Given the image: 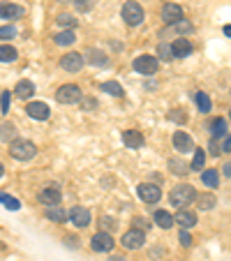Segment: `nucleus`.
Instances as JSON below:
<instances>
[{
	"mask_svg": "<svg viewBox=\"0 0 231 261\" xmlns=\"http://www.w3.org/2000/svg\"><path fill=\"white\" fill-rule=\"evenodd\" d=\"M10 155L14 160H19V162H28V160H33L37 155V146L33 141H28V139H14L10 143Z\"/></svg>",
	"mask_w": 231,
	"mask_h": 261,
	"instance_id": "nucleus-1",
	"label": "nucleus"
},
{
	"mask_svg": "<svg viewBox=\"0 0 231 261\" xmlns=\"http://www.w3.org/2000/svg\"><path fill=\"white\" fill-rule=\"evenodd\" d=\"M143 7L139 5L137 0H127L123 5V19L127 25H141L143 23Z\"/></svg>",
	"mask_w": 231,
	"mask_h": 261,
	"instance_id": "nucleus-2",
	"label": "nucleus"
},
{
	"mask_svg": "<svg viewBox=\"0 0 231 261\" xmlns=\"http://www.w3.org/2000/svg\"><path fill=\"white\" fill-rule=\"evenodd\" d=\"M194 197H197V192H194L192 185H178V188H173L171 194H169V199H171L173 206H181V208L194 201Z\"/></svg>",
	"mask_w": 231,
	"mask_h": 261,
	"instance_id": "nucleus-3",
	"label": "nucleus"
},
{
	"mask_svg": "<svg viewBox=\"0 0 231 261\" xmlns=\"http://www.w3.org/2000/svg\"><path fill=\"white\" fill-rule=\"evenodd\" d=\"M160 67V60L155 58V56H139V58H134V69H137L139 74H143V76H152V74L158 72Z\"/></svg>",
	"mask_w": 231,
	"mask_h": 261,
	"instance_id": "nucleus-4",
	"label": "nucleus"
},
{
	"mask_svg": "<svg viewBox=\"0 0 231 261\" xmlns=\"http://www.w3.org/2000/svg\"><path fill=\"white\" fill-rule=\"evenodd\" d=\"M81 88L79 86H74V84H65L58 88V93H56V99H58L60 104H76L81 102Z\"/></svg>",
	"mask_w": 231,
	"mask_h": 261,
	"instance_id": "nucleus-5",
	"label": "nucleus"
},
{
	"mask_svg": "<svg viewBox=\"0 0 231 261\" xmlns=\"http://www.w3.org/2000/svg\"><path fill=\"white\" fill-rule=\"evenodd\" d=\"M137 194L143 203H158L162 199V190L158 185H152V182H141L137 188Z\"/></svg>",
	"mask_w": 231,
	"mask_h": 261,
	"instance_id": "nucleus-6",
	"label": "nucleus"
},
{
	"mask_svg": "<svg viewBox=\"0 0 231 261\" xmlns=\"http://www.w3.org/2000/svg\"><path fill=\"white\" fill-rule=\"evenodd\" d=\"M120 243H123L125 250H139V247H143V243H146V233L139 231V229H130L127 233H123Z\"/></svg>",
	"mask_w": 231,
	"mask_h": 261,
	"instance_id": "nucleus-7",
	"label": "nucleus"
},
{
	"mask_svg": "<svg viewBox=\"0 0 231 261\" xmlns=\"http://www.w3.org/2000/svg\"><path fill=\"white\" fill-rule=\"evenodd\" d=\"M67 217H69V222H72L74 227H79V229H86L90 224V211L84 208V206H74Z\"/></svg>",
	"mask_w": 231,
	"mask_h": 261,
	"instance_id": "nucleus-8",
	"label": "nucleus"
},
{
	"mask_svg": "<svg viewBox=\"0 0 231 261\" xmlns=\"http://www.w3.org/2000/svg\"><path fill=\"white\" fill-rule=\"evenodd\" d=\"M37 199H40V203H44V206H58L63 194H60L58 185H49V188H44L40 194H37Z\"/></svg>",
	"mask_w": 231,
	"mask_h": 261,
	"instance_id": "nucleus-9",
	"label": "nucleus"
},
{
	"mask_svg": "<svg viewBox=\"0 0 231 261\" xmlns=\"http://www.w3.org/2000/svg\"><path fill=\"white\" fill-rule=\"evenodd\" d=\"M113 245H116V241H113L111 236H109L107 231H99L93 236V241H90V247H93L95 252H111Z\"/></svg>",
	"mask_w": 231,
	"mask_h": 261,
	"instance_id": "nucleus-10",
	"label": "nucleus"
},
{
	"mask_svg": "<svg viewBox=\"0 0 231 261\" xmlns=\"http://www.w3.org/2000/svg\"><path fill=\"white\" fill-rule=\"evenodd\" d=\"M25 114L35 120H46L51 116V109L46 102H30L28 107H25Z\"/></svg>",
	"mask_w": 231,
	"mask_h": 261,
	"instance_id": "nucleus-11",
	"label": "nucleus"
},
{
	"mask_svg": "<svg viewBox=\"0 0 231 261\" xmlns=\"http://www.w3.org/2000/svg\"><path fill=\"white\" fill-rule=\"evenodd\" d=\"M173 148H176L178 153H192L194 150V141L187 132H173Z\"/></svg>",
	"mask_w": 231,
	"mask_h": 261,
	"instance_id": "nucleus-12",
	"label": "nucleus"
},
{
	"mask_svg": "<svg viewBox=\"0 0 231 261\" xmlns=\"http://www.w3.org/2000/svg\"><path fill=\"white\" fill-rule=\"evenodd\" d=\"M183 19V7L178 5V3H167V5L162 7V21L169 25H173L176 21Z\"/></svg>",
	"mask_w": 231,
	"mask_h": 261,
	"instance_id": "nucleus-13",
	"label": "nucleus"
},
{
	"mask_svg": "<svg viewBox=\"0 0 231 261\" xmlns=\"http://www.w3.org/2000/svg\"><path fill=\"white\" fill-rule=\"evenodd\" d=\"M84 56L81 54H67L63 60H60V67L65 69V72H79L81 67H84Z\"/></svg>",
	"mask_w": 231,
	"mask_h": 261,
	"instance_id": "nucleus-14",
	"label": "nucleus"
},
{
	"mask_svg": "<svg viewBox=\"0 0 231 261\" xmlns=\"http://www.w3.org/2000/svg\"><path fill=\"white\" fill-rule=\"evenodd\" d=\"M171 54H173V58L176 60L187 58V56L192 54V42L185 40V37H178V40L171 44Z\"/></svg>",
	"mask_w": 231,
	"mask_h": 261,
	"instance_id": "nucleus-15",
	"label": "nucleus"
},
{
	"mask_svg": "<svg viewBox=\"0 0 231 261\" xmlns=\"http://www.w3.org/2000/svg\"><path fill=\"white\" fill-rule=\"evenodd\" d=\"M19 16H23V7L14 5V3H0V19L14 21Z\"/></svg>",
	"mask_w": 231,
	"mask_h": 261,
	"instance_id": "nucleus-16",
	"label": "nucleus"
},
{
	"mask_svg": "<svg viewBox=\"0 0 231 261\" xmlns=\"http://www.w3.org/2000/svg\"><path fill=\"white\" fill-rule=\"evenodd\" d=\"M176 222L183 229H192L194 224H197V213L187 211V208H181V211L176 213Z\"/></svg>",
	"mask_w": 231,
	"mask_h": 261,
	"instance_id": "nucleus-17",
	"label": "nucleus"
},
{
	"mask_svg": "<svg viewBox=\"0 0 231 261\" xmlns=\"http://www.w3.org/2000/svg\"><path fill=\"white\" fill-rule=\"evenodd\" d=\"M123 143L127 148H141L143 146V134L137 129H125L123 132Z\"/></svg>",
	"mask_w": 231,
	"mask_h": 261,
	"instance_id": "nucleus-18",
	"label": "nucleus"
},
{
	"mask_svg": "<svg viewBox=\"0 0 231 261\" xmlns=\"http://www.w3.org/2000/svg\"><path fill=\"white\" fill-rule=\"evenodd\" d=\"M84 60H88L90 65H97V67H99V65H102V67H107V65H109V58L102 54V51H97V49H88V51H86Z\"/></svg>",
	"mask_w": 231,
	"mask_h": 261,
	"instance_id": "nucleus-19",
	"label": "nucleus"
},
{
	"mask_svg": "<svg viewBox=\"0 0 231 261\" xmlns=\"http://www.w3.org/2000/svg\"><path fill=\"white\" fill-rule=\"evenodd\" d=\"M14 95H16V97H21V99L33 97V95H35V84H33V81H19V84H16V88H14Z\"/></svg>",
	"mask_w": 231,
	"mask_h": 261,
	"instance_id": "nucleus-20",
	"label": "nucleus"
},
{
	"mask_svg": "<svg viewBox=\"0 0 231 261\" xmlns=\"http://www.w3.org/2000/svg\"><path fill=\"white\" fill-rule=\"evenodd\" d=\"M152 220H155V224H158L160 229H171L173 227V215L167 213V211H155Z\"/></svg>",
	"mask_w": 231,
	"mask_h": 261,
	"instance_id": "nucleus-21",
	"label": "nucleus"
},
{
	"mask_svg": "<svg viewBox=\"0 0 231 261\" xmlns=\"http://www.w3.org/2000/svg\"><path fill=\"white\" fill-rule=\"evenodd\" d=\"M19 58V51L10 44H0V63H14Z\"/></svg>",
	"mask_w": 231,
	"mask_h": 261,
	"instance_id": "nucleus-22",
	"label": "nucleus"
},
{
	"mask_svg": "<svg viewBox=\"0 0 231 261\" xmlns=\"http://www.w3.org/2000/svg\"><path fill=\"white\" fill-rule=\"evenodd\" d=\"M197 206L201 208V211H211V208H215V203H217V199H215V194H197Z\"/></svg>",
	"mask_w": 231,
	"mask_h": 261,
	"instance_id": "nucleus-23",
	"label": "nucleus"
},
{
	"mask_svg": "<svg viewBox=\"0 0 231 261\" xmlns=\"http://www.w3.org/2000/svg\"><path fill=\"white\" fill-rule=\"evenodd\" d=\"M102 93H107V95H113V97H123L125 95V90H123V86L120 84H116V81H104L102 86Z\"/></svg>",
	"mask_w": 231,
	"mask_h": 261,
	"instance_id": "nucleus-24",
	"label": "nucleus"
},
{
	"mask_svg": "<svg viewBox=\"0 0 231 261\" xmlns=\"http://www.w3.org/2000/svg\"><path fill=\"white\" fill-rule=\"evenodd\" d=\"M54 40H56V44L58 46H72L74 42H76V35H74L72 30H63V33L56 35Z\"/></svg>",
	"mask_w": 231,
	"mask_h": 261,
	"instance_id": "nucleus-25",
	"label": "nucleus"
},
{
	"mask_svg": "<svg viewBox=\"0 0 231 261\" xmlns=\"http://www.w3.org/2000/svg\"><path fill=\"white\" fill-rule=\"evenodd\" d=\"M169 169L173 176H187L190 173V164H185L183 160H169Z\"/></svg>",
	"mask_w": 231,
	"mask_h": 261,
	"instance_id": "nucleus-26",
	"label": "nucleus"
},
{
	"mask_svg": "<svg viewBox=\"0 0 231 261\" xmlns=\"http://www.w3.org/2000/svg\"><path fill=\"white\" fill-rule=\"evenodd\" d=\"M201 180L206 188H217V182H220V173L215 171V169H206V171L201 173Z\"/></svg>",
	"mask_w": 231,
	"mask_h": 261,
	"instance_id": "nucleus-27",
	"label": "nucleus"
},
{
	"mask_svg": "<svg viewBox=\"0 0 231 261\" xmlns=\"http://www.w3.org/2000/svg\"><path fill=\"white\" fill-rule=\"evenodd\" d=\"M46 220H51V222H65V211L60 206H46Z\"/></svg>",
	"mask_w": 231,
	"mask_h": 261,
	"instance_id": "nucleus-28",
	"label": "nucleus"
},
{
	"mask_svg": "<svg viewBox=\"0 0 231 261\" xmlns=\"http://www.w3.org/2000/svg\"><path fill=\"white\" fill-rule=\"evenodd\" d=\"M194 99H197L199 114H208V111H211V97H208L206 93H197L194 95Z\"/></svg>",
	"mask_w": 231,
	"mask_h": 261,
	"instance_id": "nucleus-29",
	"label": "nucleus"
},
{
	"mask_svg": "<svg viewBox=\"0 0 231 261\" xmlns=\"http://www.w3.org/2000/svg\"><path fill=\"white\" fill-rule=\"evenodd\" d=\"M203 164H206V155H203V150H197V148H194V160H192L190 169H194V171H201Z\"/></svg>",
	"mask_w": 231,
	"mask_h": 261,
	"instance_id": "nucleus-30",
	"label": "nucleus"
},
{
	"mask_svg": "<svg viewBox=\"0 0 231 261\" xmlns=\"http://www.w3.org/2000/svg\"><path fill=\"white\" fill-rule=\"evenodd\" d=\"M173 30H176V33H181V35H187V33H192V30H194V25H192L187 19H181V21H176V23H173Z\"/></svg>",
	"mask_w": 231,
	"mask_h": 261,
	"instance_id": "nucleus-31",
	"label": "nucleus"
},
{
	"mask_svg": "<svg viewBox=\"0 0 231 261\" xmlns=\"http://www.w3.org/2000/svg\"><path fill=\"white\" fill-rule=\"evenodd\" d=\"M226 134V120L217 118L215 125H213V139H222Z\"/></svg>",
	"mask_w": 231,
	"mask_h": 261,
	"instance_id": "nucleus-32",
	"label": "nucleus"
},
{
	"mask_svg": "<svg viewBox=\"0 0 231 261\" xmlns=\"http://www.w3.org/2000/svg\"><path fill=\"white\" fill-rule=\"evenodd\" d=\"M0 203H5V208H10V211H19V208H21L19 199L7 197V194H3V192H0Z\"/></svg>",
	"mask_w": 231,
	"mask_h": 261,
	"instance_id": "nucleus-33",
	"label": "nucleus"
},
{
	"mask_svg": "<svg viewBox=\"0 0 231 261\" xmlns=\"http://www.w3.org/2000/svg\"><path fill=\"white\" fill-rule=\"evenodd\" d=\"M58 25H63V28H74V25H76V19H74L72 14H60Z\"/></svg>",
	"mask_w": 231,
	"mask_h": 261,
	"instance_id": "nucleus-34",
	"label": "nucleus"
},
{
	"mask_svg": "<svg viewBox=\"0 0 231 261\" xmlns=\"http://www.w3.org/2000/svg\"><path fill=\"white\" fill-rule=\"evenodd\" d=\"M158 56H160L162 60H173L171 44H160V46H158Z\"/></svg>",
	"mask_w": 231,
	"mask_h": 261,
	"instance_id": "nucleus-35",
	"label": "nucleus"
},
{
	"mask_svg": "<svg viewBox=\"0 0 231 261\" xmlns=\"http://www.w3.org/2000/svg\"><path fill=\"white\" fill-rule=\"evenodd\" d=\"M14 35H16L14 25H3V28H0V40H12Z\"/></svg>",
	"mask_w": 231,
	"mask_h": 261,
	"instance_id": "nucleus-36",
	"label": "nucleus"
},
{
	"mask_svg": "<svg viewBox=\"0 0 231 261\" xmlns=\"http://www.w3.org/2000/svg\"><path fill=\"white\" fill-rule=\"evenodd\" d=\"M10 104H12V95L10 93H3V97H0V109H3V114H7V111H10Z\"/></svg>",
	"mask_w": 231,
	"mask_h": 261,
	"instance_id": "nucleus-37",
	"label": "nucleus"
},
{
	"mask_svg": "<svg viewBox=\"0 0 231 261\" xmlns=\"http://www.w3.org/2000/svg\"><path fill=\"white\" fill-rule=\"evenodd\" d=\"M76 3V10L79 12H90L93 10V0H74Z\"/></svg>",
	"mask_w": 231,
	"mask_h": 261,
	"instance_id": "nucleus-38",
	"label": "nucleus"
},
{
	"mask_svg": "<svg viewBox=\"0 0 231 261\" xmlns=\"http://www.w3.org/2000/svg\"><path fill=\"white\" fill-rule=\"evenodd\" d=\"M208 150H211V155H213V158L222 153V150H220V146H217V141H215V139H211V143H208Z\"/></svg>",
	"mask_w": 231,
	"mask_h": 261,
	"instance_id": "nucleus-39",
	"label": "nucleus"
},
{
	"mask_svg": "<svg viewBox=\"0 0 231 261\" xmlns=\"http://www.w3.org/2000/svg\"><path fill=\"white\" fill-rule=\"evenodd\" d=\"M81 107H84V111H93V109H97V102L95 99H84Z\"/></svg>",
	"mask_w": 231,
	"mask_h": 261,
	"instance_id": "nucleus-40",
	"label": "nucleus"
},
{
	"mask_svg": "<svg viewBox=\"0 0 231 261\" xmlns=\"http://www.w3.org/2000/svg\"><path fill=\"white\" fill-rule=\"evenodd\" d=\"M171 120H178V123H185L187 116H183V111H171V116H169Z\"/></svg>",
	"mask_w": 231,
	"mask_h": 261,
	"instance_id": "nucleus-41",
	"label": "nucleus"
},
{
	"mask_svg": "<svg viewBox=\"0 0 231 261\" xmlns=\"http://www.w3.org/2000/svg\"><path fill=\"white\" fill-rule=\"evenodd\" d=\"M181 243H183V245H192V238H190V233H187V229H183V231H181Z\"/></svg>",
	"mask_w": 231,
	"mask_h": 261,
	"instance_id": "nucleus-42",
	"label": "nucleus"
},
{
	"mask_svg": "<svg viewBox=\"0 0 231 261\" xmlns=\"http://www.w3.org/2000/svg\"><path fill=\"white\" fill-rule=\"evenodd\" d=\"M102 227L104 229H113V220H111V217H104V220H102Z\"/></svg>",
	"mask_w": 231,
	"mask_h": 261,
	"instance_id": "nucleus-43",
	"label": "nucleus"
},
{
	"mask_svg": "<svg viewBox=\"0 0 231 261\" xmlns=\"http://www.w3.org/2000/svg\"><path fill=\"white\" fill-rule=\"evenodd\" d=\"M222 153H231V137L224 141V146H222Z\"/></svg>",
	"mask_w": 231,
	"mask_h": 261,
	"instance_id": "nucleus-44",
	"label": "nucleus"
},
{
	"mask_svg": "<svg viewBox=\"0 0 231 261\" xmlns=\"http://www.w3.org/2000/svg\"><path fill=\"white\" fill-rule=\"evenodd\" d=\"M222 171H224L226 178H231V164H224V167H222Z\"/></svg>",
	"mask_w": 231,
	"mask_h": 261,
	"instance_id": "nucleus-45",
	"label": "nucleus"
},
{
	"mask_svg": "<svg viewBox=\"0 0 231 261\" xmlns=\"http://www.w3.org/2000/svg\"><path fill=\"white\" fill-rule=\"evenodd\" d=\"M224 35L226 37H231V25H224Z\"/></svg>",
	"mask_w": 231,
	"mask_h": 261,
	"instance_id": "nucleus-46",
	"label": "nucleus"
},
{
	"mask_svg": "<svg viewBox=\"0 0 231 261\" xmlns=\"http://www.w3.org/2000/svg\"><path fill=\"white\" fill-rule=\"evenodd\" d=\"M109 261H125V259H123V256H111Z\"/></svg>",
	"mask_w": 231,
	"mask_h": 261,
	"instance_id": "nucleus-47",
	"label": "nucleus"
},
{
	"mask_svg": "<svg viewBox=\"0 0 231 261\" xmlns=\"http://www.w3.org/2000/svg\"><path fill=\"white\" fill-rule=\"evenodd\" d=\"M3 173H5V169H3V164H0V178H3Z\"/></svg>",
	"mask_w": 231,
	"mask_h": 261,
	"instance_id": "nucleus-48",
	"label": "nucleus"
}]
</instances>
